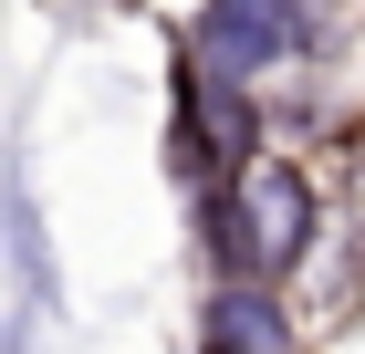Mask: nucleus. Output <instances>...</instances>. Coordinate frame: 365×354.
<instances>
[{
    "instance_id": "obj_1",
    "label": "nucleus",
    "mask_w": 365,
    "mask_h": 354,
    "mask_svg": "<svg viewBox=\"0 0 365 354\" xmlns=\"http://www.w3.org/2000/svg\"><path fill=\"white\" fill-rule=\"evenodd\" d=\"M292 42H303V0H209L198 11V73L209 83H251Z\"/></svg>"
},
{
    "instance_id": "obj_2",
    "label": "nucleus",
    "mask_w": 365,
    "mask_h": 354,
    "mask_svg": "<svg viewBox=\"0 0 365 354\" xmlns=\"http://www.w3.org/2000/svg\"><path fill=\"white\" fill-rule=\"evenodd\" d=\"M230 209H240V240H251V271H292L313 240V188L292 177V167L251 157L240 177H230Z\"/></svg>"
},
{
    "instance_id": "obj_3",
    "label": "nucleus",
    "mask_w": 365,
    "mask_h": 354,
    "mask_svg": "<svg viewBox=\"0 0 365 354\" xmlns=\"http://www.w3.org/2000/svg\"><path fill=\"white\" fill-rule=\"evenodd\" d=\"M198 344L209 354H292V323H282L272 292L230 281V292H209V313H198Z\"/></svg>"
}]
</instances>
